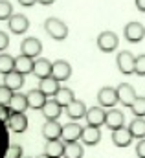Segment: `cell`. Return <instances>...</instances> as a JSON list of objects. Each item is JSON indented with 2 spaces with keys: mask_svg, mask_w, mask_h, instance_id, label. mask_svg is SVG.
<instances>
[{
  "mask_svg": "<svg viewBox=\"0 0 145 158\" xmlns=\"http://www.w3.org/2000/svg\"><path fill=\"white\" fill-rule=\"evenodd\" d=\"M118 70L123 74V76H130L134 74V55L129 52V50H121L118 53Z\"/></svg>",
  "mask_w": 145,
  "mask_h": 158,
  "instance_id": "obj_3",
  "label": "cell"
},
{
  "mask_svg": "<svg viewBox=\"0 0 145 158\" xmlns=\"http://www.w3.org/2000/svg\"><path fill=\"white\" fill-rule=\"evenodd\" d=\"M35 77L42 79V77H48L52 76V63L46 59V57H39L33 61V72H31Z\"/></svg>",
  "mask_w": 145,
  "mask_h": 158,
  "instance_id": "obj_19",
  "label": "cell"
},
{
  "mask_svg": "<svg viewBox=\"0 0 145 158\" xmlns=\"http://www.w3.org/2000/svg\"><path fill=\"white\" fill-rule=\"evenodd\" d=\"M136 155H138V158H145V138H142V140L138 142V145H136Z\"/></svg>",
  "mask_w": 145,
  "mask_h": 158,
  "instance_id": "obj_37",
  "label": "cell"
},
{
  "mask_svg": "<svg viewBox=\"0 0 145 158\" xmlns=\"http://www.w3.org/2000/svg\"><path fill=\"white\" fill-rule=\"evenodd\" d=\"M130 142H132V134L129 132V129L119 127V129L112 131V143L116 147H129Z\"/></svg>",
  "mask_w": 145,
  "mask_h": 158,
  "instance_id": "obj_15",
  "label": "cell"
},
{
  "mask_svg": "<svg viewBox=\"0 0 145 158\" xmlns=\"http://www.w3.org/2000/svg\"><path fill=\"white\" fill-rule=\"evenodd\" d=\"M55 99H57V103L61 105V107H66L70 101H73L75 98H73V90L72 88H59V92L55 94Z\"/></svg>",
  "mask_w": 145,
  "mask_h": 158,
  "instance_id": "obj_28",
  "label": "cell"
},
{
  "mask_svg": "<svg viewBox=\"0 0 145 158\" xmlns=\"http://www.w3.org/2000/svg\"><path fill=\"white\" fill-rule=\"evenodd\" d=\"M22 158H31V156H22Z\"/></svg>",
  "mask_w": 145,
  "mask_h": 158,
  "instance_id": "obj_43",
  "label": "cell"
},
{
  "mask_svg": "<svg viewBox=\"0 0 145 158\" xmlns=\"http://www.w3.org/2000/svg\"><path fill=\"white\" fill-rule=\"evenodd\" d=\"M2 158H22V147L19 143H9L7 151L4 153Z\"/></svg>",
  "mask_w": 145,
  "mask_h": 158,
  "instance_id": "obj_33",
  "label": "cell"
},
{
  "mask_svg": "<svg viewBox=\"0 0 145 158\" xmlns=\"http://www.w3.org/2000/svg\"><path fill=\"white\" fill-rule=\"evenodd\" d=\"M26 98H28V109H33V110H40L42 105L46 103V96L39 88L30 90V94H26Z\"/></svg>",
  "mask_w": 145,
  "mask_h": 158,
  "instance_id": "obj_23",
  "label": "cell"
},
{
  "mask_svg": "<svg viewBox=\"0 0 145 158\" xmlns=\"http://www.w3.org/2000/svg\"><path fill=\"white\" fill-rule=\"evenodd\" d=\"M9 116H11V110H9V107L7 105H2L0 103V119L6 123L7 119H9Z\"/></svg>",
  "mask_w": 145,
  "mask_h": 158,
  "instance_id": "obj_36",
  "label": "cell"
},
{
  "mask_svg": "<svg viewBox=\"0 0 145 158\" xmlns=\"http://www.w3.org/2000/svg\"><path fill=\"white\" fill-rule=\"evenodd\" d=\"M52 76L57 79L59 83L70 79V76H72V66H70V63H68V61H63V59L52 63Z\"/></svg>",
  "mask_w": 145,
  "mask_h": 158,
  "instance_id": "obj_9",
  "label": "cell"
},
{
  "mask_svg": "<svg viewBox=\"0 0 145 158\" xmlns=\"http://www.w3.org/2000/svg\"><path fill=\"white\" fill-rule=\"evenodd\" d=\"M130 109H132V114H134L136 118H143L145 116V98L136 96V99L132 101Z\"/></svg>",
  "mask_w": 145,
  "mask_h": 158,
  "instance_id": "obj_31",
  "label": "cell"
},
{
  "mask_svg": "<svg viewBox=\"0 0 145 158\" xmlns=\"http://www.w3.org/2000/svg\"><path fill=\"white\" fill-rule=\"evenodd\" d=\"M118 46H119V39H118V35L114 31H103V33H99V37H97V48L101 52L110 53Z\"/></svg>",
  "mask_w": 145,
  "mask_h": 158,
  "instance_id": "obj_2",
  "label": "cell"
},
{
  "mask_svg": "<svg viewBox=\"0 0 145 158\" xmlns=\"http://www.w3.org/2000/svg\"><path fill=\"white\" fill-rule=\"evenodd\" d=\"M85 155V149L81 143L77 142H64V153L63 158H83Z\"/></svg>",
  "mask_w": 145,
  "mask_h": 158,
  "instance_id": "obj_26",
  "label": "cell"
},
{
  "mask_svg": "<svg viewBox=\"0 0 145 158\" xmlns=\"http://www.w3.org/2000/svg\"><path fill=\"white\" fill-rule=\"evenodd\" d=\"M64 153V143L61 140H46V147H44V155L50 158H61Z\"/></svg>",
  "mask_w": 145,
  "mask_h": 158,
  "instance_id": "obj_24",
  "label": "cell"
},
{
  "mask_svg": "<svg viewBox=\"0 0 145 158\" xmlns=\"http://www.w3.org/2000/svg\"><path fill=\"white\" fill-rule=\"evenodd\" d=\"M97 103H99L103 109H112V107L118 103L116 88H112V86H103V88L97 92Z\"/></svg>",
  "mask_w": 145,
  "mask_h": 158,
  "instance_id": "obj_8",
  "label": "cell"
},
{
  "mask_svg": "<svg viewBox=\"0 0 145 158\" xmlns=\"http://www.w3.org/2000/svg\"><path fill=\"white\" fill-rule=\"evenodd\" d=\"M7 26H9V31H13L15 35H22L24 31H28L30 20H28V17H24V15H20V13H15V15L9 17Z\"/></svg>",
  "mask_w": 145,
  "mask_h": 158,
  "instance_id": "obj_6",
  "label": "cell"
},
{
  "mask_svg": "<svg viewBox=\"0 0 145 158\" xmlns=\"http://www.w3.org/2000/svg\"><path fill=\"white\" fill-rule=\"evenodd\" d=\"M116 94H118V101L121 103V105H125V107H130L132 105V101L136 99V88L132 86V85H129V83H121V85H118V88H116Z\"/></svg>",
  "mask_w": 145,
  "mask_h": 158,
  "instance_id": "obj_4",
  "label": "cell"
},
{
  "mask_svg": "<svg viewBox=\"0 0 145 158\" xmlns=\"http://www.w3.org/2000/svg\"><path fill=\"white\" fill-rule=\"evenodd\" d=\"M136 7H138L142 13H145V0H136Z\"/></svg>",
  "mask_w": 145,
  "mask_h": 158,
  "instance_id": "obj_40",
  "label": "cell"
},
{
  "mask_svg": "<svg viewBox=\"0 0 145 158\" xmlns=\"http://www.w3.org/2000/svg\"><path fill=\"white\" fill-rule=\"evenodd\" d=\"M42 114L46 119H59L61 112H63V107L57 103V99H46V103L42 105Z\"/></svg>",
  "mask_w": 145,
  "mask_h": 158,
  "instance_id": "obj_20",
  "label": "cell"
},
{
  "mask_svg": "<svg viewBox=\"0 0 145 158\" xmlns=\"http://www.w3.org/2000/svg\"><path fill=\"white\" fill-rule=\"evenodd\" d=\"M4 85L9 88V90H20L22 88V85H24V76H20V74H17L15 70L13 72H9V74H6L4 76Z\"/></svg>",
  "mask_w": 145,
  "mask_h": 158,
  "instance_id": "obj_25",
  "label": "cell"
},
{
  "mask_svg": "<svg viewBox=\"0 0 145 158\" xmlns=\"http://www.w3.org/2000/svg\"><path fill=\"white\" fill-rule=\"evenodd\" d=\"M81 140H83L85 145H96V143H99V140H101V131H99V127H94V125L83 127Z\"/></svg>",
  "mask_w": 145,
  "mask_h": 158,
  "instance_id": "obj_13",
  "label": "cell"
},
{
  "mask_svg": "<svg viewBox=\"0 0 145 158\" xmlns=\"http://www.w3.org/2000/svg\"><path fill=\"white\" fill-rule=\"evenodd\" d=\"M6 125H7V129L11 132H24L28 129V118H26L24 112H11V116L6 121Z\"/></svg>",
  "mask_w": 145,
  "mask_h": 158,
  "instance_id": "obj_10",
  "label": "cell"
},
{
  "mask_svg": "<svg viewBox=\"0 0 145 158\" xmlns=\"http://www.w3.org/2000/svg\"><path fill=\"white\" fill-rule=\"evenodd\" d=\"M11 96H13V90H9L6 85H0V103L2 105H9Z\"/></svg>",
  "mask_w": 145,
  "mask_h": 158,
  "instance_id": "obj_35",
  "label": "cell"
},
{
  "mask_svg": "<svg viewBox=\"0 0 145 158\" xmlns=\"http://www.w3.org/2000/svg\"><path fill=\"white\" fill-rule=\"evenodd\" d=\"M85 112H86V105L79 99H73L66 105V114L70 119H81L85 118Z\"/></svg>",
  "mask_w": 145,
  "mask_h": 158,
  "instance_id": "obj_22",
  "label": "cell"
},
{
  "mask_svg": "<svg viewBox=\"0 0 145 158\" xmlns=\"http://www.w3.org/2000/svg\"><path fill=\"white\" fill-rule=\"evenodd\" d=\"M44 30L53 40H64L68 37V26L55 17H48L44 20Z\"/></svg>",
  "mask_w": 145,
  "mask_h": 158,
  "instance_id": "obj_1",
  "label": "cell"
},
{
  "mask_svg": "<svg viewBox=\"0 0 145 158\" xmlns=\"http://www.w3.org/2000/svg\"><path fill=\"white\" fill-rule=\"evenodd\" d=\"M20 52H22V55H28V57L35 59V57L40 55V52H42V42L37 39V37H28V39L22 40Z\"/></svg>",
  "mask_w": 145,
  "mask_h": 158,
  "instance_id": "obj_7",
  "label": "cell"
},
{
  "mask_svg": "<svg viewBox=\"0 0 145 158\" xmlns=\"http://www.w3.org/2000/svg\"><path fill=\"white\" fill-rule=\"evenodd\" d=\"M7 125L0 119V158L4 156V153L7 151V147H9V134H7Z\"/></svg>",
  "mask_w": 145,
  "mask_h": 158,
  "instance_id": "obj_30",
  "label": "cell"
},
{
  "mask_svg": "<svg viewBox=\"0 0 145 158\" xmlns=\"http://www.w3.org/2000/svg\"><path fill=\"white\" fill-rule=\"evenodd\" d=\"M81 132H83V127L79 123H75V121H70V123L61 127L63 142H77V140H81Z\"/></svg>",
  "mask_w": 145,
  "mask_h": 158,
  "instance_id": "obj_11",
  "label": "cell"
},
{
  "mask_svg": "<svg viewBox=\"0 0 145 158\" xmlns=\"http://www.w3.org/2000/svg\"><path fill=\"white\" fill-rule=\"evenodd\" d=\"M13 66H15V57H11L7 53H0V74L6 76V74L13 72Z\"/></svg>",
  "mask_w": 145,
  "mask_h": 158,
  "instance_id": "obj_29",
  "label": "cell"
},
{
  "mask_svg": "<svg viewBox=\"0 0 145 158\" xmlns=\"http://www.w3.org/2000/svg\"><path fill=\"white\" fill-rule=\"evenodd\" d=\"M39 4H42V6H50V4H53L55 0H37Z\"/></svg>",
  "mask_w": 145,
  "mask_h": 158,
  "instance_id": "obj_41",
  "label": "cell"
},
{
  "mask_svg": "<svg viewBox=\"0 0 145 158\" xmlns=\"http://www.w3.org/2000/svg\"><path fill=\"white\" fill-rule=\"evenodd\" d=\"M13 15V6L7 0H0V20H9Z\"/></svg>",
  "mask_w": 145,
  "mask_h": 158,
  "instance_id": "obj_32",
  "label": "cell"
},
{
  "mask_svg": "<svg viewBox=\"0 0 145 158\" xmlns=\"http://www.w3.org/2000/svg\"><path fill=\"white\" fill-rule=\"evenodd\" d=\"M134 74L136 76H145V53L134 57Z\"/></svg>",
  "mask_w": 145,
  "mask_h": 158,
  "instance_id": "obj_34",
  "label": "cell"
},
{
  "mask_svg": "<svg viewBox=\"0 0 145 158\" xmlns=\"http://www.w3.org/2000/svg\"><path fill=\"white\" fill-rule=\"evenodd\" d=\"M13 70H15L17 74H20V76L31 74V72H33V59L20 53L19 57H15V66H13Z\"/></svg>",
  "mask_w": 145,
  "mask_h": 158,
  "instance_id": "obj_14",
  "label": "cell"
},
{
  "mask_svg": "<svg viewBox=\"0 0 145 158\" xmlns=\"http://www.w3.org/2000/svg\"><path fill=\"white\" fill-rule=\"evenodd\" d=\"M85 118H86V123H88V125L101 127V125L105 123V110H103V107H92V109H86Z\"/></svg>",
  "mask_w": 145,
  "mask_h": 158,
  "instance_id": "obj_17",
  "label": "cell"
},
{
  "mask_svg": "<svg viewBox=\"0 0 145 158\" xmlns=\"http://www.w3.org/2000/svg\"><path fill=\"white\" fill-rule=\"evenodd\" d=\"M59 81L53 77V76H48V77H42L40 79V83H39V90L48 98V96H53L55 98V94L59 92Z\"/></svg>",
  "mask_w": 145,
  "mask_h": 158,
  "instance_id": "obj_16",
  "label": "cell"
},
{
  "mask_svg": "<svg viewBox=\"0 0 145 158\" xmlns=\"http://www.w3.org/2000/svg\"><path fill=\"white\" fill-rule=\"evenodd\" d=\"M7 107H9L11 112H26V109H28V98H26V94L13 92Z\"/></svg>",
  "mask_w": 145,
  "mask_h": 158,
  "instance_id": "obj_21",
  "label": "cell"
},
{
  "mask_svg": "<svg viewBox=\"0 0 145 158\" xmlns=\"http://www.w3.org/2000/svg\"><path fill=\"white\" fill-rule=\"evenodd\" d=\"M35 2H37V0H19V4H20V6H24V7H31Z\"/></svg>",
  "mask_w": 145,
  "mask_h": 158,
  "instance_id": "obj_39",
  "label": "cell"
},
{
  "mask_svg": "<svg viewBox=\"0 0 145 158\" xmlns=\"http://www.w3.org/2000/svg\"><path fill=\"white\" fill-rule=\"evenodd\" d=\"M7 46H9V37L4 31H0V52H4Z\"/></svg>",
  "mask_w": 145,
  "mask_h": 158,
  "instance_id": "obj_38",
  "label": "cell"
},
{
  "mask_svg": "<svg viewBox=\"0 0 145 158\" xmlns=\"http://www.w3.org/2000/svg\"><path fill=\"white\" fill-rule=\"evenodd\" d=\"M123 33H125V39L129 40V42H140L145 37V26L142 22H134L132 20V22H129L125 26Z\"/></svg>",
  "mask_w": 145,
  "mask_h": 158,
  "instance_id": "obj_5",
  "label": "cell"
},
{
  "mask_svg": "<svg viewBox=\"0 0 145 158\" xmlns=\"http://www.w3.org/2000/svg\"><path fill=\"white\" fill-rule=\"evenodd\" d=\"M105 125H107V129H110V131H116V129L123 127L125 125L123 112L121 110H116V109H110L109 112H105Z\"/></svg>",
  "mask_w": 145,
  "mask_h": 158,
  "instance_id": "obj_12",
  "label": "cell"
},
{
  "mask_svg": "<svg viewBox=\"0 0 145 158\" xmlns=\"http://www.w3.org/2000/svg\"><path fill=\"white\" fill-rule=\"evenodd\" d=\"M35 158H50V156H48V155H44V153H42V155H39V156H35Z\"/></svg>",
  "mask_w": 145,
  "mask_h": 158,
  "instance_id": "obj_42",
  "label": "cell"
},
{
  "mask_svg": "<svg viewBox=\"0 0 145 158\" xmlns=\"http://www.w3.org/2000/svg\"><path fill=\"white\" fill-rule=\"evenodd\" d=\"M129 132L132 134V138H145V119L142 118H136L130 121L129 125Z\"/></svg>",
  "mask_w": 145,
  "mask_h": 158,
  "instance_id": "obj_27",
  "label": "cell"
},
{
  "mask_svg": "<svg viewBox=\"0 0 145 158\" xmlns=\"http://www.w3.org/2000/svg\"><path fill=\"white\" fill-rule=\"evenodd\" d=\"M61 123L57 119H48L44 125H42V136L46 140H59L61 138Z\"/></svg>",
  "mask_w": 145,
  "mask_h": 158,
  "instance_id": "obj_18",
  "label": "cell"
}]
</instances>
